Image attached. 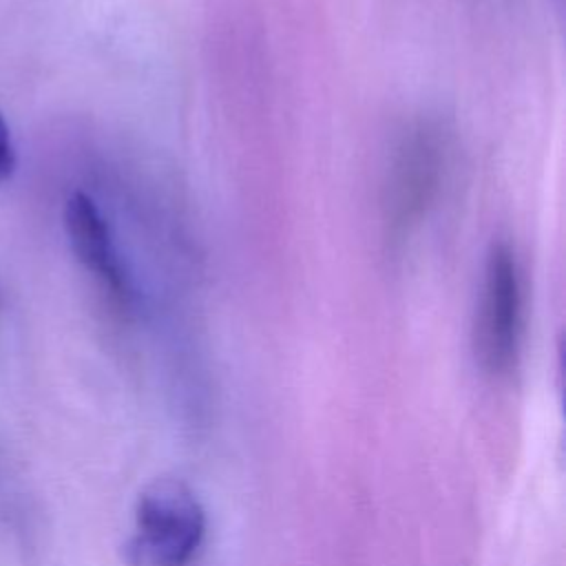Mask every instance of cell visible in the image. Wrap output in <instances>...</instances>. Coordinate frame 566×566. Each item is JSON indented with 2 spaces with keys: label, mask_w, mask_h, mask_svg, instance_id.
Here are the masks:
<instances>
[{
  "label": "cell",
  "mask_w": 566,
  "mask_h": 566,
  "mask_svg": "<svg viewBox=\"0 0 566 566\" xmlns=\"http://www.w3.org/2000/svg\"><path fill=\"white\" fill-rule=\"evenodd\" d=\"M447 164L442 128L420 119L400 137L385 184V223L394 241L407 239L427 217Z\"/></svg>",
  "instance_id": "obj_1"
},
{
  "label": "cell",
  "mask_w": 566,
  "mask_h": 566,
  "mask_svg": "<svg viewBox=\"0 0 566 566\" xmlns=\"http://www.w3.org/2000/svg\"><path fill=\"white\" fill-rule=\"evenodd\" d=\"M206 531L203 509L177 482L153 484L137 504L130 555L137 566H186Z\"/></svg>",
  "instance_id": "obj_2"
},
{
  "label": "cell",
  "mask_w": 566,
  "mask_h": 566,
  "mask_svg": "<svg viewBox=\"0 0 566 566\" xmlns=\"http://www.w3.org/2000/svg\"><path fill=\"white\" fill-rule=\"evenodd\" d=\"M522 276L509 245L491 248L484 263L482 292L475 316V349L482 365L502 374L515 365L522 340Z\"/></svg>",
  "instance_id": "obj_3"
},
{
  "label": "cell",
  "mask_w": 566,
  "mask_h": 566,
  "mask_svg": "<svg viewBox=\"0 0 566 566\" xmlns=\"http://www.w3.org/2000/svg\"><path fill=\"white\" fill-rule=\"evenodd\" d=\"M64 228L77 261L104 283L115 301L128 305L133 296L128 274L122 268L108 223L88 195L75 192L69 197L64 206Z\"/></svg>",
  "instance_id": "obj_4"
},
{
  "label": "cell",
  "mask_w": 566,
  "mask_h": 566,
  "mask_svg": "<svg viewBox=\"0 0 566 566\" xmlns=\"http://www.w3.org/2000/svg\"><path fill=\"white\" fill-rule=\"evenodd\" d=\"M13 168H15V148L11 142L9 126L0 115V181L9 179L13 175Z\"/></svg>",
  "instance_id": "obj_5"
}]
</instances>
